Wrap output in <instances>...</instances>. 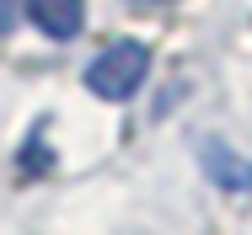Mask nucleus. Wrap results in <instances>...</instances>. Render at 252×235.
Wrapping results in <instances>:
<instances>
[{
	"label": "nucleus",
	"mask_w": 252,
	"mask_h": 235,
	"mask_svg": "<svg viewBox=\"0 0 252 235\" xmlns=\"http://www.w3.org/2000/svg\"><path fill=\"white\" fill-rule=\"evenodd\" d=\"M204 160H209V177H215V182H225V187H252V166L242 155H231V150H220V144H204Z\"/></svg>",
	"instance_id": "obj_3"
},
{
	"label": "nucleus",
	"mask_w": 252,
	"mask_h": 235,
	"mask_svg": "<svg viewBox=\"0 0 252 235\" xmlns=\"http://www.w3.org/2000/svg\"><path fill=\"white\" fill-rule=\"evenodd\" d=\"M11 22H16V0H0V32H11Z\"/></svg>",
	"instance_id": "obj_4"
},
{
	"label": "nucleus",
	"mask_w": 252,
	"mask_h": 235,
	"mask_svg": "<svg viewBox=\"0 0 252 235\" xmlns=\"http://www.w3.org/2000/svg\"><path fill=\"white\" fill-rule=\"evenodd\" d=\"M27 16L43 38H75L81 22H86V0H27Z\"/></svg>",
	"instance_id": "obj_2"
},
{
	"label": "nucleus",
	"mask_w": 252,
	"mask_h": 235,
	"mask_svg": "<svg viewBox=\"0 0 252 235\" xmlns=\"http://www.w3.org/2000/svg\"><path fill=\"white\" fill-rule=\"evenodd\" d=\"M145 75H151V48L134 43V38H118L86 64V91L102 102H129L145 86Z\"/></svg>",
	"instance_id": "obj_1"
}]
</instances>
